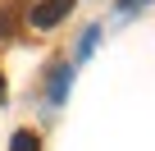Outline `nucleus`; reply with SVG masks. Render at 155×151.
<instances>
[{
    "instance_id": "f03ea898",
    "label": "nucleus",
    "mask_w": 155,
    "mask_h": 151,
    "mask_svg": "<svg viewBox=\"0 0 155 151\" xmlns=\"http://www.w3.org/2000/svg\"><path fill=\"white\" fill-rule=\"evenodd\" d=\"M9 151H41V137H37L32 128H18L14 142H9Z\"/></svg>"
},
{
    "instance_id": "f257e3e1",
    "label": "nucleus",
    "mask_w": 155,
    "mask_h": 151,
    "mask_svg": "<svg viewBox=\"0 0 155 151\" xmlns=\"http://www.w3.org/2000/svg\"><path fill=\"white\" fill-rule=\"evenodd\" d=\"M73 0H41V5L32 9V28H55L59 19H68Z\"/></svg>"
},
{
    "instance_id": "20e7f679",
    "label": "nucleus",
    "mask_w": 155,
    "mask_h": 151,
    "mask_svg": "<svg viewBox=\"0 0 155 151\" xmlns=\"http://www.w3.org/2000/svg\"><path fill=\"white\" fill-rule=\"evenodd\" d=\"M9 32V14H0V37H5Z\"/></svg>"
},
{
    "instance_id": "7ed1b4c3",
    "label": "nucleus",
    "mask_w": 155,
    "mask_h": 151,
    "mask_svg": "<svg viewBox=\"0 0 155 151\" xmlns=\"http://www.w3.org/2000/svg\"><path fill=\"white\" fill-rule=\"evenodd\" d=\"M137 5H150V0H123L119 9H137Z\"/></svg>"
}]
</instances>
